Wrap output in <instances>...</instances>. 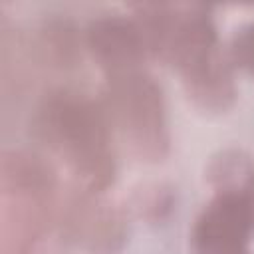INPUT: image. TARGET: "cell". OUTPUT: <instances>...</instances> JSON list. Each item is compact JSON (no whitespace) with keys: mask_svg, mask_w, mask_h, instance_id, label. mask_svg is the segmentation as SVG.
Here are the masks:
<instances>
[{"mask_svg":"<svg viewBox=\"0 0 254 254\" xmlns=\"http://www.w3.org/2000/svg\"><path fill=\"white\" fill-rule=\"evenodd\" d=\"M232 58L246 71L254 73V26L244 28L232 40Z\"/></svg>","mask_w":254,"mask_h":254,"instance_id":"cell-6","label":"cell"},{"mask_svg":"<svg viewBox=\"0 0 254 254\" xmlns=\"http://www.w3.org/2000/svg\"><path fill=\"white\" fill-rule=\"evenodd\" d=\"M109 109L129 145L145 157H161L167 137L161 93L141 73H119L109 87Z\"/></svg>","mask_w":254,"mask_h":254,"instance_id":"cell-3","label":"cell"},{"mask_svg":"<svg viewBox=\"0 0 254 254\" xmlns=\"http://www.w3.org/2000/svg\"><path fill=\"white\" fill-rule=\"evenodd\" d=\"M4 254H24L46 224L52 202L50 169L32 155L16 153L4 159Z\"/></svg>","mask_w":254,"mask_h":254,"instance_id":"cell-2","label":"cell"},{"mask_svg":"<svg viewBox=\"0 0 254 254\" xmlns=\"http://www.w3.org/2000/svg\"><path fill=\"white\" fill-rule=\"evenodd\" d=\"M42 129L60 155L93 187H103L113 175L105 123L97 107L75 95L60 93L42 113Z\"/></svg>","mask_w":254,"mask_h":254,"instance_id":"cell-1","label":"cell"},{"mask_svg":"<svg viewBox=\"0 0 254 254\" xmlns=\"http://www.w3.org/2000/svg\"><path fill=\"white\" fill-rule=\"evenodd\" d=\"M244 192H220L196 220L192 242L198 254H244L250 224Z\"/></svg>","mask_w":254,"mask_h":254,"instance_id":"cell-4","label":"cell"},{"mask_svg":"<svg viewBox=\"0 0 254 254\" xmlns=\"http://www.w3.org/2000/svg\"><path fill=\"white\" fill-rule=\"evenodd\" d=\"M248 204H250V218L254 220V194L248 198Z\"/></svg>","mask_w":254,"mask_h":254,"instance_id":"cell-7","label":"cell"},{"mask_svg":"<svg viewBox=\"0 0 254 254\" xmlns=\"http://www.w3.org/2000/svg\"><path fill=\"white\" fill-rule=\"evenodd\" d=\"M91 48L101 65L129 73L143 58V38L139 30L123 20H103L91 28Z\"/></svg>","mask_w":254,"mask_h":254,"instance_id":"cell-5","label":"cell"}]
</instances>
